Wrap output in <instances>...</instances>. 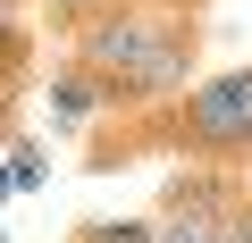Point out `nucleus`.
<instances>
[{
	"instance_id": "f257e3e1",
	"label": "nucleus",
	"mask_w": 252,
	"mask_h": 243,
	"mask_svg": "<svg viewBox=\"0 0 252 243\" xmlns=\"http://www.w3.org/2000/svg\"><path fill=\"white\" fill-rule=\"evenodd\" d=\"M67 59L84 76H101L109 109H160V101L193 92L202 26L177 17V9H160V0H118V9L67 26Z\"/></svg>"
},
{
	"instance_id": "f03ea898",
	"label": "nucleus",
	"mask_w": 252,
	"mask_h": 243,
	"mask_svg": "<svg viewBox=\"0 0 252 243\" xmlns=\"http://www.w3.org/2000/svg\"><path fill=\"white\" fill-rule=\"evenodd\" d=\"M160 135H168L177 151L210 160V168H227V160H252V67H235V76H210V84H193L185 101H168Z\"/></svg>"
},
{
	"instance_id": "7ed1b4c3",
	"label": "nucleus",
	"mask_w": 252,
	"mask_h": 243,
	"mask_svg": "<svg viewBox=\"0 0 252 243\" xmlns=\"http://www.w3.org/2000/svg\"><path fill=\"white\" fill-rule=\"evenodd\" d=\"M235 193L244 176L227 168H185L152 218V243H235Z\"/></svg>"
},
{
	"instance_id": "20e7f679",
	"label": "nucleus",
	"mask_w": 252,
	"mask_h": 243,
	"mask_svg": "<svg viewBox=\"0 0 252 243\" xmlns=\"http://www.w3.org/2000/svg\"><path fill=\"white\" fill-rule=\"evenodd\" d=\"M51 109H59V117H93V109H109V92H101V76H84V67L67 59L59 84H51Z\"/></svg>"
},
{
	"instance_id": "39448f33",
	"label": "nucleus",
	"mask_w": 252,
	"mask_h": 243,
	"mask_svg": "<svg viewBox=\"0 0 252 243\" xmlns=\"http://www.w3.org/2000/svg\"><path fill=\"white\" fill-rule=\"evenodd\" d=\"M26 51H34V34H26V0H0V84H17Z\"/></svg>"
},
{
	"instance_id": "423d86ee",
	"label": "nucleus",
	"mask_w": 252,
	"mask_h": 243,
	"mask_svg": "<svg viewBox=\"0 0 252 243\" xmlns=\"http://www.w3.org/2000/svg\"><path fill=\"white\" fill-rule=\"evenodd\" d=\"M67 243H152V218H84Z\"/></svg>"
},
{
	"instance_id": "0eeeda50",
	"label": "nucleus",
	"mask_w": 252,
	"mask_h": 243,
	"mask_svg": "<svg viewBox=\"0 0 252 243\" xmlns=\"http://www.w3.org/2000/svg\"><path fill=\"white\" fill-rule=\"evenodd\" d=\"M51 17H67V26H84V17H101V9H118V0H42Z\"/></svg>"
},
{
	"instance_id": "6e6552de",
	"label": "nucleus",
	"mask_w": 252,
	"mask_h": 243,
	"mask_svg": "<svg viewBox=\"0 0 252 243\" xmlns=\"http://www.w3.org/2000/svg\"><path fill=\"white\" fill-rule=\"evenodd\" d=\"M235 243H252V185L235 193Z\"/></svg>"
},
{
	"instance_id": "1a4fd4ad",
	"label": "nucleus",
	"mask_w": 252,
	"mask_h": 243,
	"mask_svg": "<svg viewBox=\"0 0 252 243\" xmlns=\"http://www.w3.org/2000/svg\"><path fill=\"white\" fill-rule=\"evenodd\" d=\"M160 9H177V17H193V9H202V0H160Z\"/></svg>"
}]
</instances>
